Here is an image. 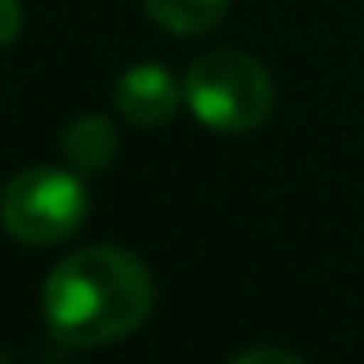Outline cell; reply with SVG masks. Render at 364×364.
<instances>
[{"label": "cell", "instance_id": "1", "mask_svg": "<svg viewBox=\"0 0 364 364\" xmlns=\"http://www.w3.org/2000/svg\"><path fill=\"white\" fill-rule=\"evenodd\" d=\"M153 314V275L119 250L90 246L60 259L43 284V322L64 348H102L127 339Z\"/></svg>", "mask_w": 364, "mask_h": 364}, {"label": "cell", "instance_id": "4", "mask_svg": "<svg viewBox=\"0 0 364 364\" xmlns=\"http://www.w3.org/2000/svg\"><path fill=\"white\" fill-rule=\"evenodd\" d=\"M182 102H186L182 81L166 64H136L114 85V110L127 123H136V127H161V123H170L178 114Z\"/></svg>", "mask_w": 364, "mask_h": 364}, {"label": "cell", "instance_id": "5", "mask_svg": "<svg viewBox=\"0 0 364 364\" xmlns=\"http://www.w3.org/2000/svg\"><path fill=\"white\" fill-rule=\"evenodd\" d=\"M114 153H119V136L106 114H81L64 132V161L77 174H102L114 161Z\"/></svg>", "mask_w": 364, "mask_h": 364}, {"label": "cell", "instance_id": "7", "mask_svg": "<svg viewBox=\"0 0 364 364\" xmlns=\"http://www.w3.org/2000/svg\"><path fill=\"white\" fill-rule=\"evenodd\" d=\"M229 364H305V360L292 356V352H284V348H250V352L233 356Z\"/></svg>", "mask_w": 364, "mask_h": 364}, {"label": "cell", "instance_id": "9", "mask_svg": "<svg viewBox=\"0 0 364 364\" xmlns=\"http://www.w3.org/2000/svg\"><path fill=\"white\" fill-rule=\"evenodd\" d=\"M0 364H4V356H0Z\"/></svg>", "mask_w": 364, "mask_h": 364}, {"label": "cell", "instance_id": "2", "mask_svg": "<svg viewBox=\"0 0 364 364\" xmlns=\"http://www.w3.org/2000/svg\"><path fill=\"white\" fill-rule=\"evenodd\" d=\"M182 93H186V110L203 127L225 132V136L259 127L275 106L267 68L246 51H208V55H199L182 77Z\"/></svg>", "mask_w": 364, "mask_h": 364}, {"label": "cell", "instance_id": "8", "mask_svg": "<svg viewBox=\"0 0 364 364\" xmlns=\"http://www.w3.org/2000/svg\"><path fill=\"white\" fill-rule=\"evenodd\" d=\"M21 30V4L17 0H0V47H9Z\"/></svg>", "mask_w": 364, "mask_h": 364}, {"label": "cell", "instance_id": "3", "mask_svg": "<svg viewBox=\"0 0 364 364\" xmlns=\"http://www.w3.org/2000/svg\"><path fill=\"white\" fill-rule=\"evenodd\" d=\"M90 216V191L77 170L34 166L0 191V225L21 246H55L68 242Z\"/></svg>", "mask_w": 364, "mask_h": 364}, {"label": "cell", "instance_id": "6", "mask_svg": "<svg viewBox=\"0 0 364 364\" xmlns=\"http://www.w3.org/2000/svg\"><path fill=\"white\" fill-rule=\"evenodd\" d=\"M140 4L170 34H203L229 9V0H140Z\"/></svg>", "mask_w": 364, "mask_h": 364}]
</instances>
